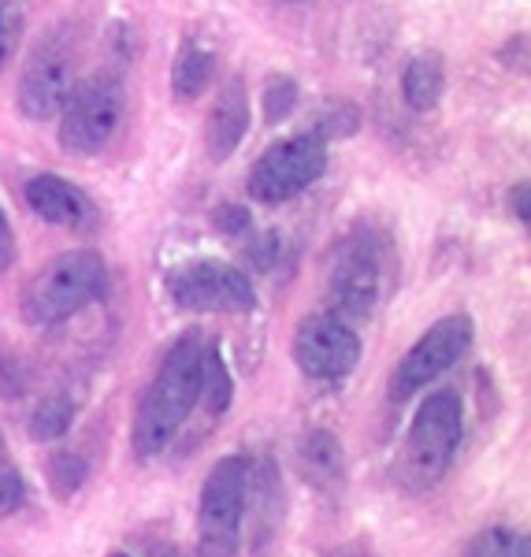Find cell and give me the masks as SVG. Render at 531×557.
I'll use <instances>...</instances> for the list:
<instances>
[{
    "label": "cell",
    "mask_w": 531,
    "mask_h": 557,
    "mask_svg": "<svg viewBox=\"0 0 531 557\" xmlns=\"http://www.w3.org/2000/svg\"><path fill=\"white\" fill-rule=\"evenodd\" d=\"M201 361H205V338L201 331H186L168 346L160 357V368L152 372L134 412L131 446L141 461L160 457L175 443V435L190 420V412L201 401Z\"/></svg>",
    "instance_id": "cell-1"
},
{
    "label": "cell",
    "mask_w": 531,
    "mask_h": 557,
    "mask_svg": "<svg viewBox=\"0 0 531 557\" xmlns=\"http://www.w3.org/2000/svg\"><path fill=\"white\" fill-rule=\"evenodd\" d=\"M465 438V401L457 391H431L412 412L402 450V480L412 491H431L449 472Z\"/></svg>",
    "instance_id": "cell-3"
},
{
    "label": "cell",
    "mask_w": 531,
    "mask_h": 557,
    "mask_svg": "<svg viewBox=\"0 0 531 557\" xmlns=\"http://www.w3.org/2000/svg\"><path fill=\"white\" fill-rule=\"evenodd\" d=\"M112 557H131V554H112Z\"/></svg>",
    "instance_id": "cell-29"
},
{
    "label": "cell",
    "mask_w": 531,
    "mask_h": 557,
    "mask_svg": "<svg viewBox=\"0 0 531 557\" xmlns=\"http://www.w3.org/2000/svg\"><path fill=\"white\" fill-rule=\"evenodd\" d=\"M26 506V480L8 457V443L0 435V517H12Z\"/></svg>",
    "instance_id": "cell-21"
},
{
    "label": "cell",
    "mask_w": 531,
    "mask_h": 557,
    "mask_svg": "<svg viewBox=\"0 0 531 557\" xmlns=\"http://www.w3.org/2000/svg\"><path fill=\"white\" fill-rule=\"evenodd\" d=\"M234 401V375L227 361H223L220 346H205L201 361V406L209 409V417H223Z\"/></svg>",
    "instance_id": "cell-17"
},
{
    "label": "cell",
    "mask_w": 531,
    "mask_h": 557,
    "mask_svg": "<svg viewBox=\"0 0 531 557\" xmlns=\"http://www.w3.org/2000/svg\"><path fill=\"white\" fill-rule=\"evenodd\" d=\"M23 197H26V209L34 215H41L45 223H52V227L83 231L97 220V209L86 197V190H78L64 175H52V172L34 175L30 183L23 186Z\"/></svg>",
    "instance_id": "cell-12"
},
{
    "label": "cell",
    "mask_w": 531,
    "mask_h": 557,
    "mask_svg": "<svg viewBox=\"0 0 531 557\" xmlns=\"http://www.w3.org/2000/svg\"><path fill=\"white\" fill-rule=\"evenodd\" d=\"M294 364L317 383H338L361 364V335L335 312H312L294 331Z\"/></svg>",
    "instance_id": "cell-10"
},
{
    "label": "cell",
    "mask_w": 531,
    "mask_h": 557,
    "mask_svg": "<svg viewBox=\"0 0 531 557\" xmlns=\"http://www.w3.org/2000/svg\"><path fill=\"white\" fill-rule=\"evenodd\" d=\"M75 417H78V409L67 394H49V398H41L30 412V438L34 443H57V438H64L71 431Z\"/></svg>",
    "instance_id": "cell-18"
},
{
    "label": "cell",
    "mask_w": 531,
    "mask_h": 557,
    "mask_svg": "<svg viewBox=\"0 0 531 557\" xmlns=\"http://www.w3.org/2000/svg\"><path fill=\"white\" fill-rule=\"evenodd\" d=\"M249 131V94L246 83L238 75L227 78V86L220 89L212 112H209V127H205V141H209L212 160H227L234 149L242 146Z\"/></svg>",
    "instance_id": "cell-13"
},
{
    "label": "cell",
    "mask_w": 531,
    "mask_h": 557,
    "mask_svg": "<svg viewBox=\"0 0 531 557\" xmlns=\"http://www.w3.org/2000/svg\"><path fill=\"white\" fill-rule=\"evenodd\" d=\"M298 104V83L291 75H272L264 86V120L268 123H283L286 115Z\"/></svg>",
    "instance_id": "cell-22"
},
{
    "label": "cell",
    "mask_w": 531,
    "mask_h": 557,
    "mask_svg": "<svg viewBox=\"0 0 531 557\" xmlns=\"http://www.w3.org/2000/svg\"><path fill=\"white\" fill-rule=\"evenodd\" d=\"M509 209H513V215H517V220L528 227V223H531V186H528V183H517V186H513Z\"/></svg>",
    "instance_id": "cell-26"
},
{
    "label": "cell",
    "mask_w": 531,
    "mask_h": 557,
    "mask_svg": "<svg viewBox=\"0 0 531 557\" xmlns=\"http://www.w3.org/2000/svg\"><path fill=\"white\" fill-rule=\"evenodd\" d=\"M108 290V264L94 249H71L41 268L23 290V320L30 327H57L71 317L104 298Z\"/></svg>",
    "instance_id": "cell-2"
},
{
    "label": "cell",
    "mask_w": 531,
    "mask_h": 557,
    "mask_svg": "<svg viewBox=\"0 0 531 557\" xmlns=\"http://www.w3.org/2000/svg\"><path fill=\"white\" fill-rule=\"evenodd\" d=\"M168 294L190 312H254V278L227 260H190L168 275Z\"/></svg>",
    "instance_id": "cell-9"
},
{
    "label": "cell",
    "mask_w": 531,
    "mask_h": 557,
    "mask_svg": "<svg viewBox=\"0 0 531 557\" xmlns=\"http://www.w3.org/2000/svg\"><path fill=\"white\" fill-rule=\"evenodd\" d=\"M215 227L223 235H242V231H249V212L242 205H223V209H215Z\"/></svg>",
    "instance_id": "cell-23"
},
{
    "label": "cell",
    "mask_w": 531,
    "mask_h": 557,
    "mask_svg": "<svg viewBox=\"0 0 531 557\" xmlns=\"http://www.w3.org/2000/svg\"><path fill=\"white\" fill-rule=\"evenodd\" d=\"M215 75V57L201 45H183V52L175 57V67H171V89H175L178 101H197V97L209 89Z\"/></svg>",
    "instance_id": "cell-16"
},
{
    "label": "cell",
    "mask_w": 531,
    "mask_h": 557,
    "mask_svg": "<svg viewBox=\"0 0 531 557\" xmlns=\"http://www.w3.org/2000/svg\"><path fill=\"white\" fill-rule=\"evenodd\" d=\"M249 457L227 454L212 465L197 502V557H234L246 528Z\"/></svg>",
    "instance_id": "cell-5"
},
{
    "label": "cell",
    "mask_w": 531,
    "mask_h": 557,
    "mask_svg": "<svg viewBox=\"0 0 531 557\" xmlns=\"http://www.w3.org/2000/svg\"><path fill=\"white\" fill-rule=\"evenodd\" d=\"M386 268H391V246L380 231H349L335 246L328 268V301L335 317H368L383 298Z\"/></svg>",
    "instance_id": "cell-4"
},
{
    "label": "cell",
    "mask_w": 531,
    "mask_h": 557,
    "mask_svg": "<svg viewBox=\"0 0 531 557\" xmlns=\"http://www.w3.org/2000/svg\"><path fill=\"white\" fill-rule=\"evenodd\" d=\"M291 4H294V0H291Z\"/></svg>",
    "instance_id": "cell-30"
},
{
    "label": "cell",
    "mask_w": 531,
    "mask_h": 557,
    "mask_svg": "<svg viewBox=\"0 0 531 557\" xmlns=\"http://www.w3.org/2000/svg\"><path fill=\"white\" fill-rule=\"evenodd\" d=\"M465 557H531V543L517 528L494 524L472 535V543L465 546Z\"/></svg>",
    "instance_id": "cell-19"
},
{
    "label": "cell",
    "mask_w": 531,
    "mask_h": 557,
    "mask_svg": "<svg viewBox=\"0 0 531 557\" xmlns=\"http://www.w3.org/2000/svg\"><path fill=\"white\" fill-rule=\"evenodd\" d=\"M323 172H328V146L317 134H294L257 157L249 172V197L260 205L294 201L312 183H320Z\"/></svg>",
    "instance_id": "cell-8"
},
{
    "label": "cell",
    "mask_w": 531,
    "mask_h": 557,
    "mask_svg": "<svg viewBox=\"0 0 531 557\" xmlns=\"http://www.w3.org/2000/svg\"><path fill=\"white\" fill-rule=\"evenodd\" d=\"M365 543H346V546H338L335 554H328V557H368L365 550H361Z\"/></svg>",
    "instance_id": "cell-28"
},
{
    "label": "cell",
    "mask_w": 531,
    "mask_h": 557,
    "mask_svg": "<svg viewBox=\"0 0 531 557\" xmlns=\"http://www.w3.org/2000/svg\"><path fill=\"white\" fill-rule=\"evenodd\" d=\"M123 108H127V97H123L120 78L94 75L86 83H75L60 108V146L75 157H97L120 134Z\"/></svg>",
    "instance_id": "cell-6"
},
{
    "label": "cell",
    "mask_w": 531,
    "mask_h": 557,
    "mask_svg": "<svg viewBox=\"0 0 531 557\" xmlns=\"http://www.w3.org/2000/svg\"><path fill=\"white\" fill-rule=\"evenodd\" d=\"M476 343V323L468 312H454V317L435 320L417 343L409 346V354L402 357L398 368L391 375V394L394 401H405L412 394L428 391L439 375H446L449 368H457L468 357V349Z\"/></svg>",
    "instance_id": "cell-7"
},
{
    "label": "cell",
    "mask_w": 531,
    "mask_h": 557,
    "mask_svg": "<svg viewBox=\"0 0 531 557\" xmlns=\"http://www.w3.org/2000/svg\"><path fill=\"white\" fill-rule=\"evenodd\" d=\"M75 89V52L64 41H45L30 52L20 75V112L26 120H52Z\"/></svg>",
    "instance_id": "cell-11"
},
{
    "label": "cell",
    "mask_w": 531,
    "mask_h": 557,
    "mask_svg": "<svg viewBox=\"0 0 531 557\" xmlns=\"http://www.w3.org/2000/svg\"><path fill=\"white\" fill-rule=\"evenodd\" d=\"M298 457H301V472L309 480H317L320 487H335L342 480V443L331 435L328 428H312L301 435L298 443Z\"/></svg>",
    "instance_id": "cell-15"
},
{
    "label": "cell",
    "mask_w": 531,
    "mask_h": 557,
    "mask_svg": "<svg viewBox=\"0 0 531 557\" xmlns=\"http://www.w3.org/2000/svg\"><path fill=\"white\" fill-rule=\"evenodd\" d=\"M279 253H283V238L279 235H264L260 242H254V249H249V257L257 260V268H272Z\"/></svg>",
    "instance_id": "cell-24"
},
{
    "label": "cell",
    "mask_w": 531,
    "mask_h": 557,
    "mask_svg": "<svg viewBox=\"0 0 531 557\" xmlns=\"http://www.w3.org/2000/svg\"><path fill=\"white\" fill-rule=\"evenodd\" d=\"M86 461L78 454H67V450H60V454H52L49 457V487L52 494H57L60 502H67L71 494H78L86 487Z\"/></svg>",
    "instance_id": "cell-20"
},
{
    "label": "cell",
    "mask_w": 531,
    "mask_h": 557,
    "mask_svg": "<svg viewBox=\"0 0 531 557\" xmlns=\"http://www.w3.org/2000/svg\"><path fill=\"white\" fill-rule=\"evenodd\" d=\"M402 94L412 112H431L446 94V64L439 52H420L402 75Z\"/></svg>",
    "instance_id": "cell-14"
},
{
    "label": "cell",
    "mask_w": 531,
    "mask_h": 557,
    "mask_svg": "<svg viewBox=\"0 0 531 557\" xmlns=\"http://www.w3.org/2000/svg\"><path fill=\"white\" fill-rule=\"evenodd\" d=\"M15 30H20V20H15L12 12H4V8H0V71H4L8 57H12Z\"/></svg>",
    "instance_id": "cell-25"
},
{
    "label": "cell",
    "mask_w": 531,
    "mask_h": 557,
    "mask_svg": "<svg viewBox=\"0 0 531 557\" xmlns=\"http://www.w3.org/2000/svg\"><path fill=\"white\" fill-rule=\"evenodd\" d=\"M12 260H15V235H12V223H8L4 209H0V272L12 268Z\"/></svg>",
    "instance_id": "cell-27"
}]
</instances>
